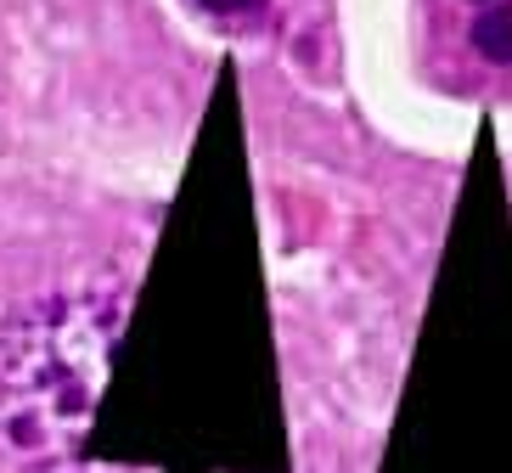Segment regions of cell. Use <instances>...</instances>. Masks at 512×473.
I'll return each instance as SVG.
<instances>
[{
  "mask_svg": "<svg viewBox=\"0 0 512 473\" xmlns=\"http://www.w3.org/2000/svg\"><path fill=\"white\" fill-rule=\"evenodd\" d=\"M124 288L46 293L0 321V457L74 473L124 333Z\"/></svg>",
  "mask_w": 512,
  "mask_h": 473,
  "instance_id": "6da1fadb",
  "label": "cell"
}]
</instances>
